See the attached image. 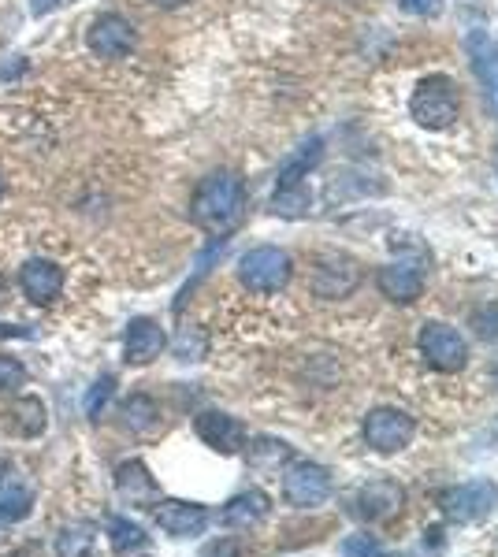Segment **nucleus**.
I'll use <instances>...</instances> for the list:
<instances>
[{
	"label": "nucleus",
	"instance_id": "obj_1",
	"mask_svg": "<svg viewBox=\"0 0 498 557\" xmlns=\"http://www.w3.org/2000/svg\"><path fill=\"white\" fill-rule=\"evenodd\" d=\"M246 208V190L235 171H212L190 197V220L205 231H231Z\"/></svg>",
	"mask_w": 498,
	"mask_h": 557
},
{
	"label": "nucleus",
	"instance_id": "obj_2",
	"mask_svg": "<svg viewBox=\"0 0 498 557\" xmlns=\"http://www.w3.org/2000/svg\"><path fill=\"white\" fill-rule=\"evenodd\" d=\"M290 275H294V260L279 246H257L238 260V283L253 294H279L290 283Z\"/></svg>",
	"mask_w": 498,
	"mask_h": 557
},
{
	"label": "nucleus",
	"instance_id": "obj_3",
	"mask_svg": "<svg viewBox=\"0 0 498 557\" xmlns=\"http://www.w3.org/2000/svg\"><path fill=\"white\" fill-rule=\"evenodd\" d=\"M458 108L461 104H458V93H454V82L443 75L420 78V86L413 90V101H409L413 119L428 130H446L458 119Z\"/></svg>",
	"mask_w": 498,
	"mask_h": 557
},
{
	"label": "nucleus",
	"instance_id": "obj_4",
	"mask_svg": "<svg viewBox=\"0 0 498 557\" xmlns=\"http://www.w3.org/2000/svg\"><path fill=\"white\" fill-rule=\"evenodd\" d=\"M361 435H365L368 450H376V454H398V450H406L409 442H413V435H417V420H413L406 409H398V405H376V409L365 416Z\"/></svg>",
	"mask_w": 498,
	"mask_h": 557
},
{
	"label": "nucleus",
	"instance_id": "obj_5",
	"mask_svg": "<svg viewBox=\"0 0 498 557\" xmlns=\"http://www.w3.org/2000/svg\"><path fill=\"white\" fill-rule=\"evenodd\" d=\"M435 506L450 524H472V520H484L491 509L498 506V483L491 480H472L458 483V487H446L439 491Z\"/></svg>",
	"mask_w": 498,
	"mask_h": 557
},
{
	"label": "nucleus",
	"instance_id": "obj_6",
	"mask_svg": "<svg viewBox=\"0 0 498 557\" xmlns=\"http://www.w3.org/2000/svg\"><path fill=\"white\" fill-rule=\"evenodd\" d=\"M283 498L294 509H316L331 498V472L316 461H290L283 468Z\"/></svg>",
	"mask_w": 498,
	"mask_h": 557
},
{
	"label": "nucleus",
	"instance_id": "obj_7",
	"mask_svg": "<svg viewBox=\"0 0 498 557\" xmlns=\"http://www.w3.org/2000/svg\"><path fill=\"white\" fill-rule=\"evenodd\" d=\"M420 357L435 372H461L469 361V342L461 331H454L450 324H424L420 327Z\"/></svg>",
	"mask_w": 498,
	"mask_h": 557
},
{
	"label": "nucleus",
	"instance_id": "obj_8",
	"mask_svg": "<svg viewBox=\"0 0 498 557\" xmlns=\"http://www.w3.org/2000/svg\"><path fill=\"white\" fill-rule=\"evenodd\" d=\"M361 286V264L346 253H328L316 260L313 275H309V290L320 301H346Z\"/></svg>",
	"mask_w": 498,
	"mask_h": 557
},
{
	"label": "nucleus",
	"instance_id": "obj_9",
	"mask_svg": "<svg viewBox=\"0 0 498 557\" xmlns=\"http://www.w3.org/2000/svg\"><path fill=\"white\" fill-rule=\"evenodd\" d=\"M402 506H406V491H402V483L394 480L361 483L354 498H350V513L357 520H365V524H383V520L398 517Z\"/></svg>",
	"mask_w": 498,
	"mask_h": 557
},
{
	"label": "nucleus",
	"instance_id": "obj_10",
	"mask_svg": "<svg viewBox=\"0 0 498 557\" xmlns=\"http://www.w3.org/2000/svg\"><path fill=\"white\" fill-rule=\"evenodd\" d=\"M86 45H90V52L97 60H108V64H112V60H127V56H131L134 45H138V34H134V26L127 23L123 15L105 12L90 23Z\"/></svg>",
	"mask_w": 498,
	"mask_h": 557
},
{
	"label": "nucleus",
	"instance_id": "obj_11",
	"mask_svg": "<svg viewBox=\"0 0 498 557\" xmlns=\"http://www.w3.org/2000/svg\"><path fill=\"white\" fill-rule=\"evenodd\" d=\"M153 520H157V528L171 539H197V535H205L209 528L212 513L205 506H197V502H157L153 509Z\"/></svg>",
	"mask_w": 498,
	"mask_h": 557
},
{
	"label": "nucleus",
	"instance_id": "obj_12",
	"mask_svg": "<svg viewBox=\"0 0 498 557\" xmlns=\"http://www.w3.org/2000/svg\"><path fill=\"white\" fill-rule=\"evenodd\" d=\"M194 431H197V439L205 442V446H212L216 454H242V450H246V428H242V420L220 413V409L197 413Z\"/></svg>",
	"mask_w": 498,
	"mask_h": 557
},
{
	"label": "nucleus",
	"instance_id": "obj_13",
	"mask_svg": "<svg viewBox=\"0 0 498 557\" xmlns=\"http://www.w3.org/2000/svg\"><path fill=\"white\" fill-rule=\"evenodd\" d=\"M19 290H23V298L34 301V305H53V301L60 298V290H64V268L45 257L27 260V264L19 268Z\"/></svg>",
	"mask_w": 498,
	"mask_h": 557
},
{
	"label": "nucleus",
	"instance_id": "obj_14",
	"mask_svg": "<svg viewBox=\"0 0 498 557\" xmlns=\"http://www.w3.org/2000/svg\"><path fill=\"white\" fill-rule=\"evenodd\" d=\"M164 350H168L164 327L157 320H149V316H134L131 324H127V331H123V357H127V364L157 361Z\"/></svg>",
	"mask_w": 498,
	"mask_h": 557
},
{
	"label": "nucleus",
	"instance_id": "obj_15",
	"mask_svg": "<svg viewBox=\"0 0 498 557\" xmlns=\"http://www.w3.org/2000/svg\"><path fill=\"white\" fill-rule=\"evenodd\" d=\"M268 513H272V498H268L261 487H249V491H238L235 498L220 509V524L223 528H231V532H249V528H257Z\"/></svg>",
	"mask_w": 498,
	"mask_h": 557
},
{
	"label": "nucleus",
	"instance_id": "obj_16",
	"mask_svg": "<svg viewBox=\"0 0 498 557\" xmlns=\"http://www.w3.org/2000/svg\"><path fill=\"white\" fill-rule=\"evenodd\" d=\"M376 286L380 294L394 305H413V301L424 294V275H420L417 264H406V260H394L387 268H380L376 275Z\"/></svg>",
	"mask_w": 498,
	"mask_h": 557
},
{
	"label": "nucleus",
	"instance_id": "obj_17",
	"mask_svg": "<svg viewBox=\"0 0 498 557\" xmlns=\"http://www.w3.org/2000/svg\"><path fill=\"white\" fill-rule=\"evenodd\" d=\"M116 491L131 502V506H142V502H157V480L153 472L134 457V461H123L116 468Z\"/></svg>",
	"mask_w": 498,
	"mask_h": 557
},
{
	"label": "nucleus",
	"instance_id": "obj_18",
	"mask_svg": "<svg viewBox=\"0 0 498 557\" xmlns=\"http://www.w3.org/2000/svg\"><path fill=\"white\" fill-rule=\"evenodd\" d=\"M34 509V491L19 476H0V524H19Z\"/></svg>",
	"mask_w": 498,
	"mask_h": 557
},
{
	"label": "nucleus",
	"instance_id": "obj_19",
	"mask_svg": "<svg viewBox=\"0 0 498 557\" xmlns=\"http://www.w3.org/2000/svg\"><path fill=\"white\" fill-rule=\"evenodd\" d=\"M119 416H123V428L134 431V435H149V431L160 428V405L149 398V394H131L127 402H123V409H119Z\"/></svg>",
	"mask_w": 498,
	"mask_h": 557
},
{
	"label": "nucleus",
	"instance_id": "obj_20",
	"mask_svg": "<svg viewBox=\"0 0 498 557\" xmlns=\"http://www.w3.org/2000/svg\"><path fill=\"white\" fill-rule=\"evenodd\" d=\"M105 535H108V543H112V550H116V554H138V550H145V546H149V535H145V528H142V524H134L131 517H108Z\"/></svg>",
	"mask_w": 498,
	"mask_h": 557
},
{
	"label": "nucleus",
	"instance_id": "obj_21",
	"mask_svg": "<svg viewBox=\"0 0 498 557\" xmlns=\"http://www.w3.org/2000/svg\"><path fill=\"white\" fill-rule=\"evenodd\" d=\"M320 160H324V142H320V138L305 142L302 149L283 164V171H279V186H298V182H302Z\"/></svg>",
	"mask_w": 498,
	"mask_h": 557
},
{
	"label": "nucleus",
	"instance_id": "obj_22",
	"mask_svg": "<svg viewBox=\"0 0 498 557\" xmlns=\"http://www.w3.org/2000/svg\"><path fill=\"white\" fill-rule=\"evenodd\" d=\"M309 205H313V197H309V190H305L302 182H298V186H279L276 197H272V212H276V216H287V220L305 216Z\"/></svg>",
	"mask_w": 498,
	"mask_h": 557
},
{
	"label": "nucleus",
	"instance_id": "obj_23",
	"mask_svg": "<svg viewBox=\"0 0 498 557\" xmlns=\"http://www.w3.org/2000/svg\"><path fill=\"white\" fill-rule=\"evenodd\" d=\"M246 457L253 468H272V465L290 461V446L283 439H268V435H261V439H253V446H246Z\"/></svg>",
	"mask_w": 498,
	"mask_h": 557
},
{
	"label": "nucleus",
	"instance_id": "obj_24",
	"mask_svg": "<svg viewBox=\"0 0 498 557\" xmlns=\"http://www.w3.org/2000/svg\"><path fill=\"white\" fill-rule=\"evenodd\" d=\"M93 546V528L90 524H75L56 535V554L60 557H90Z\"/></svg>",
	"mask_w": 498,
	"mask_h": 557
},
{
	"label": "nucleus",
	"instance_id": "obj_25",
	"mask_svg": "<svg viewBox=\"0 0 498 557\" xmlns=\"http://www.w3.org/2000/svg\"><path fill=\"white\" fill-rule=\"evenodd\" d=\"M12 416H15V431H19V435H41V431H45V405H41L38 398H19Z\"/></svg>",
	"mask_w": 498,
	"mask_h": 557
},
{
	"label": "nucleus",
	"instance_id": "obj_26",
	"mask_svg": "<svg viewBox=\"0 0 498 557\" xmlns=\"http://www.w3.org/2000/svg\"><path fill=\"white\" fill-rule=\"evenodd\" d=\"M205 353H209V335L201 327H183L175 338V357L179 361H201Z\"/></svg>",
	"mask_w": 498,
	"mask_h": 557
},
{
	"label": "nucleus",
	"instance_id": "obj_27",
	"mask_svg": "<svg viewBox=\"0 0 498 557\" xmlns=\"http://www.w3.org/2000/svg\"><path fill=\"white\" fill-rule=\"evenodd\" d=\"M339 557H383V546H380L376 535L354 532L339 543Z\"/></svg>",
	"mask_w": 498,
	"mask_h": 557
},
{
	"label": "nucleus",
	"instance_id": "obj_28",
	"mask_svg": "<svg viewBox=\"0 0 498 557\" xmlns=\"http://www.w3.org/2000/svg\"><path fill=\"white\" fill-rule=\"evenodd\" d=\"M19 387H27V368H23V361L0 353V394H15Z\"/></svg>",
	"mask_w": 498,
	"mask_h": 557
},
{
	"label": "nucleus",
	"instance_id": "obj_29",
	"mask_svg": "<svg viewBox=\"0 0 498 557\" xmlns=\"http://www.w3.org/2000/svg\"><path fill=\"white\" fill-rule=\"evenodd\" d=\"M112 394H116V376H101L97 383L90 387L86 394V416H101L105 413V405L112 402Z\"/></svg>",
	"mask_w": 498,
	"mask_h": 557
},
{
	"label": "nucleus",
	"instance_id": "obj_30",
	"mask_svg": "<svg viewBox=\"0 0 498 557\" xmlns=\"http://www.w3.org/2000/svg\"><path fill=\"white\" fill-rule=\"evenodd\" d=\"M472 327L484 342H498V305H487V309L472 312Z\"/></svg>",
	"mask_w": 498,
	"mask_h": 557
},
{
	"label": "nucleus",
	"instance_id": "obj_31",
	"mask_svg": "<svg viewBox=\"0 0 498 557\" xmlns=\"http://www.w3.org/2000/svg\"><path fill=\"white\" fill-rule=\"evenodd\" d=\"M409 15H420V19H428V15H439L443 8V0H398Z\"/></svg>",
	"mask_w": 498,
	"mask_h": 557
},
{
	"label": "nucleus",
	"instance_id": "obj_32",
	"mask_svg": "<svg viewBox=\"0 0 498 557\" xmlns=\"http://www.w3.org/2000/svg\"><path fill=\"white\" fill-rule=\"evenodd\" d=\"M205 557H242V550H238V543H231V539H220V543H212L209 550H205Z\"/></svg>",
	"mask_w": 498,
	"mask_h": 557
},
{
	"label": "nucleus",
	"instance_id": "obj_33",
	"mask_svg": "<svg viewBox=\"0 0 498 557\" xmlns=\"http://www.w3.org/2000/svg\"><path fill=\"white\" fill-rule=\"evenodd\" d=\"M64 0H30V12L34 15H49L53 8H60Z\"/></svg>",
	"mask_w": 498,
	"mask_h": 557
},
{
	"label": "nucleus",
	"instance_id": "obj_34",
	"mask_svg": "<svg viewBox=\"0 0 498 557\" xmlns=\"http://www.w3.org/2000/svg\"><path fill=\"white\" fill-rule=\"evenodd\" d=\"M153 8H164V12H171V8H183V4H190V0H149Z\"/></svg>",
	"mask_w": 498,
	"mask_h": 557
},
{
	"label": "nucleus",
	"instance_id": "obj_35",
	"mask_svg": "<svg viewBox=\"0 0 498 557\" xmlns=\"http://www.w3.org/2000/svg\"><path fill=\"white\" fill-rule=\"evenodd\" d=\"M0 335H4V338H30V331H15V327L0 324Z\"/></svg>",
	"mask_w": 498,
	"mask_h": 557
},
{
	"label": "nucleus",
	"instance_id": "obj_36",
	"mask_svg": "<svg viewBox=\"0 0 498 557\" xmlns=\"http://www.w3.org/2000/svg\"><path fill=\"white\" fill-rule=\"evenodd\" d=\"M8 301V286H4V279H0V305Z\"/></svg>",
	"mask_w": 498,
	"mask_h": 557
},
{
	"label": "nucleus",
	"instance_id": "obj_37",
	"mask_svg": "<svg viewBox=\"0 0 498 557\" xmlns=\"http://www.w3.org/2000/svg\"><path fill=\"white\" fill-rule=\"evenodd\" d=\"M12 557H34V550H19V554H12Z\"/></svg>",
	"mask_w": 498,
	"mask_h": 557
},
{
	"label": "nucleus",
	"instance_id": "obj_38",
	"mask_svg": "<svg viewBox=\"0 0 498 557\" xmlns=\"http://www.w3.org/2000/svg\"><path fill=\"white\" fill-rule=\"evenodd\" d=\"M0 194H4V179H0Z\"/></svg>",
	"mask_w": 498,
	"mask_h": 557
}]
</instances>
